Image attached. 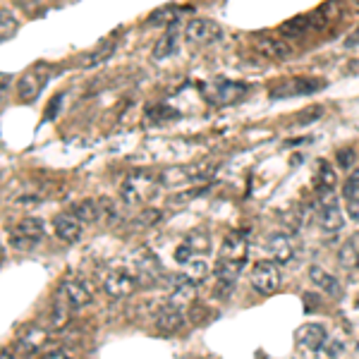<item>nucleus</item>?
<instances>
[{"label": "nucleus", "instance_id": "nucleus-1", "mask_svg": "<svg viewBox=\"0 0 359 359\" xmlns=\"http://www.w3.org/2000/svg\"><path fill=\"white\" fill-rule=\"evenodd\" d=\"M216 170V165L211 160H201V163L194 165H175V168H168L160 173V185L165 187H180V185H192V182H204L209 180Z\"/></svg>", "mask_w": 359, "mask_h": 359}, {"label": "nucleus", "instance_id": "nucleus-2", "mask_svg": "<svg viewBox=\"0 0 359 359\" xmlns=\"http://www.w3.org/2000/svg\"><path fill=\"white\" fill-rule=\"evenodd\" d=\"M120 192H122V199L127 204H139V201H147L149 196L156 194V180L151 175L134 173L122 182Z\"/></svg>", "mask_w": 359, "mask_h": 359}, {"label": "nucleus", "instance_id": "nucleus-3", "mask_svg": "<svg viewBox=\"0 0 359 359\" xmlns=\"http://www.w3.org/2000/svg\"><path fill=\"white\" fill-rule=\"evenodd\" d=\"M223 36L221 27H218L213 19H206V17H194L187 22L185 27V39L194 46H206V44H213Z\"/></svg>", "mask_w": 359, "mask_h": 359}, {"label": "nucleus", "instance_id": "nucleus-4", "mask_svg": "<svg viewBox=\"0 0 359 359\" xmlns=\"http://www.w3.org/2000/svg\"><path fill=\"white\" fill-rule=\"evenodd\" d=\"M249 280H252L254 290L261 295H273L275 290L280 288V270L275 266L273 261H259L257 266L252 268V275H249Z\"/></svg>", "mask_w": 359, "mask_h": 359}, {"label": "nucleus", "instance_id": "nucleus-5", "mask_svg": "<svg viewBox=\"0 0 359 359\" xmlns=\"http://www.w3.org/2000/svg\"><path fill=\"white\" fill-rule=\"evenodd\" d=\"M324 89L321 80H309V77H297V80H285L278 86L270 89V98H293V96H306Z\"/></svg>", "mask_w": 359, "mask_h": 359}, {"label": "nucleus", "instance_id": "nucleus-6", "mask_svg": "<svg viewBox=\"0 0 359 359\" xmlns=\"http://www.w3.org/2000/svg\"><path fill=\"white\" fill-rule=\"evenodd\" d=\"M247 93V84L242 82H211L206 86V98L216 106H230Z\"/></svg>", "mask_w": 359, "mask_h": 359}, {"label": "nucleus", "instance_id": "nucleus-7", "mask_svg": "<svg viewBox=\"0 0 359 359\" xmlns=\"http://www.w3.org/2000/svg\"><path fill=\"white\" fill-rule=\"evenodd\" d=\"M345 223L340 209H338V201L333 199V190L321 192V211H319V225L326 232H338Z\"/></svg>", "mask_w": 359, "mask_h": 359}, {"label": "nucleus", "instance_id": "nucleus-8", "mask_svg": "<svg viewBox=\"0 0 359 359\" xmlns=\"http://www.w3.org/2000/svg\"><path fill=\"white\" fill-rule=\"evenodd\" d=\"M134 288H137V280H134V275H129L127 270H111V273L106 275V280H103V290H106L113 300L127 297V295L134 293Z\"/></svg>", "mask_w": 359, "mask_h": 359}, {"label": "nucleus", "instance_id": "nucleus-9", "mask_svg": "<svg viewBox=\"0 0 359 359\" xmlns=\"http://www.w3.org/2000/svg\"><path fill=\"white\" fill-rule=\"evenodd\" d=\"M44 80H46V67L36 65L34 70L27 72V75L19 80V84H17L19 98H22V101H34V98L41 93V89H44Z\"/></svg>", "mask_w": 359, "mask_h": 359}, {"label": "nucleus", "instance_id": "nucleus-10", "mask_svg": "<svg viewBox=\"0 0 359 359\" xmlns=\"http://www.w3.org/2000/svg\"><path fill=\"white\" fill-rule=\"evenodd\" d=\"M326 340H329V335H326L324 326H319V324H304L297 329V342L311 352L321 350V347L326 345Z\"/></svg>", "mask_w": 359, "mask_h": 359}, {"label": "nucleus", "instance_id": "nucleus-11", "mask_svg": "<svg viewBox=\"0 0 359 359\" xmlns=\"http://www.w3.org/2000/svg\"><path fill=\"white\" fill-rule=\"evenodd\" d=\"M134 261H137V270H139V275H142V283L144 285H154L156 280L160 278V273H163V270H160L158 259H156L151 252H147V249H144V252H139Z\"/></svg>", "mask_w": 359, "mask_h": 359}, {"label": "nucleus", "instance_id": "nucleus-12", "mask_svg": "<svg viewBox=\"0 0 359 359\" xmlns=\"http://www.w3.org/2000/svg\"><path fill=\"white\" fill-rule=\"evenodd\" d=\"M194 297H196V285L192 283L190 278H182L175 283L173 293H170L168 297V304L175 306V309H187V306L194 302Z\"/></svg>", "mask_w": 359, "mask_h": 359}, {"label": "nucleus", "instance_id": "nucleus-13", "mask_svg": "<svg viewBox=\"0 0 359 359\" xmlns=\"http://www.w3.org/2000/svg\"><path fill=\"white\" fill-rule=\"evenodd\" d=\"M55 235H58L62 242H77L82 235V223L75 213H67V216H58L53 223Z\"/></svg>", "mask_w": 359, "mask_h": 359}, {"label": "nucleus", "instance_id": "nucleus-14", "mask_svg": "<svg viewBox=\"0 0 359 359\" xmlns=\"http://www.w3.org/2000/svg\"><path fill=\"white\" fill-rule=\"evenodd\" d=\"M58 295L62 300L70 302L75 309H80V306H84V304H89V302H91L89 288H86V285H82V283H77V280H67V283H62Z\"/></svg>", "mask_w": 359, "mask_h": 359}, {"label": "nucleus", "instance_id": "nucleus-15", "mask_svg": "<svg viewBox=\"0 0 359 359\" xmlns=\"http://www.w3.org/2000/svg\"><path fill=\"white\" fill-rule=\"evenodd\" d=\"M223 261H235L244 264L247 261V239L242 235H228L225 242H223Z\"/></svg>", "mask_w": 359, "mask_h": 359}, {"label": "nucleus", "instance_id": "nucleus-16", "mask_svg": "<svg viewBox=\"0 0 359 359\" xmlns=\"http://www.w3.org/2000/svg\"><path fill=\"white\" fill-rule=\"evenodd\" d=\"M254 48H257L259 55H264V58L268 60H283L293 53V48H290L285 41H278V39H259Z\"/></svg>", "mask_w": 359, "mask_h": 359}, {"label": "nucleus", "instance_id": "nucleus-17", "mask_svg": "<svg viewBox=\"0 0 359 359\" xmlns=\"http://www.w3.org/2000/svg\"><path fill=\"white\" fill-rule=\"evenodd\" d=\"M46 340H48V333L44 329H29L22 338H19L17 352L19 355H34L36 350H41V347L46 345Z\"/></svg>", "mask_w": 359, "mask_h": 359}, {"label": "nucleus", "instance_id": "nucleus-18", "mask_svg": "<svg viewBox=\"0 0 359 359\" xmlns=\"http://www.w3.org/2000/svg\"><path fill=\"white\" fill-rule=\"evenodd\" d=\"M309 278L316 283V288H321L326 295H331V297H340V295H342V290H340V285H338L335 275H331L329 270H324L321 266H311L309 268Z\"/></svg>", "mask_w": 359, "mask_h": 359}, {"label": "nucleus", "instance_id": "nucleus-19", "mask_svg": "<svg viewBox=\"0 0 359 359\" xmlns=\"http://www.w3.org/2000/svg\"><path fill=\"white\" fill-rule=\"evenodd\" d=\"M268 254L273 257L275 264H288L295 254L293 242H290L285 235H270L268 237Z\"/></svg>", "mask_w": 359, "mask_h": 359}, {"label": "nucleus", "instance_id": "nucleus-20", "mask_svg": "<svg viewBox=\"0 0 359 359\" xmlns=\"http://www.w3.org/2000/svg\"><path fill=\"white\" fill-rule=\"evenodd\" d=\"M178 48H180V31H178V27H168V31L163 34V39L156 44L154 58L156 60L170 58L173 53H178Z\"/></svg>", "mask_w": 359, "mask_h": 359}, {"label": "nucleus", "instance_id": "nucleus-21", "mask_svg": "<svg viewBox=\"0 0 359 359\" xmlns=\"http://www.w3.org/2000/svg\"><path fill=\"white\" fill-rule=\"evenodd\" d=\"M182 321H185V316H182V309H175V306H165V309L158 311V319H156V326H158V331L163 333H175L180 331Z\"/></svg>", "mask_w": 359, "mask_h": 359}, {"label": "nucleus", "instance_id": "nucleus-22", "mask_svg": "<svg viewBox=\"0 0 359 359\" xmlns=\"http://www.w3.org/2000/svg\"><path fill=\"white\" fill-rule=\"evenodd\" d=\"M180 19V10L168 5V8H158L147 17V24L149 27H175Z\"/></svg>", "mask_w": 359, "mask_h": 359}, {"label": "nucleus", "instance_id": "nucleus-23", "mask_svg": "<svg viewBox=\"0 0 359 359\" xmlns=\"http://www.w3.org/2000/svg\"><path fill=\"white\" fill-rule=\"evenodd\" d=\"M338 261L342 268H357L359 266V235L350 237L338 252Z\"/></svg>", "mask_w": 359, "mask_h": 359}, {"label": "nucleus", "instance_id": "nucleus-24", "mask_svg": "<svg viewBox=\"0 0 359 359\" xmlns=\"http://www.w3.org/2000/svg\"><path fill=\"white\" fill-rule=\"evenodd\" d=\"M15 235L17 237H29L39 242L41 235H44V223L39 218H22V221L15 225Z\"/></svg>", "mask_w": 359, "mask_h": 359}, {"label": "nucleus", "instance_id": "nucleus-25", "mask_svg": "<svg viewBox=\"0 0 359 359\" xmlns=\"http://www.w3.org/2000/svg\"><path fill=\"white\" fill-rule=\"evenodd\" d=\"M80 221H86V223H96L101 221V209H98V201L93 199H86V201H80V204L72 209Z\"/></svg>", "mask_w": 359, "mask_h": 359}, {"label": "nucleus", "instance_id": "nucleus-26", "mask_svg": "<svg viewBox=\"0 0 359 359\" xmlns=\"http://www.w3.org/2000/svg\"><path fill=\"white\" fill-rule=\"evenodd\" d=\"M70 309H75V306L58 295V300H55V304H53V314H50V324H53V329H62V326L70 321Z\"/></svg>", "mask_w": 359, "mask_h": 359}, {"label": "nucleus", "instance_id": "nucleus-27", "mask_svg": "<svg viewBox=\"0 0 359 359\" xmlns=\"http://www.w3.org/2000/svg\"><path fill=\"white\" fill-rule=\"evenodd\" d=\"M187 247H190L196 257L209 254L211 252V237L206 235V232H190V235H187Z\"/></svg>", "mask_w": 359, "mask_h": 359}, {"label": "nucleus", "instance_id": "nucleus-28", "mask_svg": "<svg viewBox=\"0 0 359 359\" xmlns=\"http://www.w3.org/2000/svg\"><path fill=\"white\" fill-rule=\"evenodd\" d=\"M306 29H311V17L309 15H302V17H295V19H288V22L280 27L285 36H302Z\"/></svg>", "mask_w": 359, "mask_h": 359}, {"label": "nucleus", "instance_id": "nucleus-29", "mask_svg": "<svg viewBox=\"0 0 359 359\" xmlns=\"http://www.w3.org/2000/svg\"><path fill=\"white\" fill-rule=\"evenodd\" d=\"M113 50H116V46H113V44H103L101 48L93 50L91 55H86V58L82 60V67H98V65H103V62H106L113 55Z\"/></svg>", "mask_w": 359, "mask_h": 359}, {"label": "nucleus", "instance_id": "nucleus-30", "mask_svg": "<svg viewBox=\"0 0 359 359\" xmlns=\"http://www.w3.org/2000/svg\"><path fill=\"white\" fill-rule=\"evenodd\" d=\"M206 275H209V266H206L204 259H192V261L187 264V278H190L192 283H201Z\"/></svg>", "mask_w": 359, "mask_h": 359}, {"label": "nucleus", "instance_id": "nucleus-31", "mask_svg": "<svg viewBox=\"0 0 359 359\" xmlns=\"http://www.w3.org/2000/svg\"><path fill=\"white\" fill-rule=\"evenodd\" d=\"M0 24H3V29H0V39L3 41H8L10 36L17 31V22H15V17L8 12V8L0 10Z\"/></svg>", "mask_w": 359, "mask_h": 359}, {"label": "nucleus", "instance_id": "nucleus-32", "mask_svg": "<svg viewBox=\"0 0 359 359\" xmlns=\"http://www.w3.org/2000/svg\"><path fill=\"white\" fill-rule=\"evenodd\" d=\"M160 218H163V213H160L158 209H144V211H142V216L137 218V225H142V228L158 225Z\"/></svg>", "mask_w": 359, "mask_h": 359}, {"label": "nucleus", "instance_id": "nucleus-33", "mask_svg": "<svg viewBox=\"0 0 359 359\" xmlns=\"http://www.w3.org/2000/svg\"><path fill=\"white\" fill-rule=\"evenodd\" d=\"M178 116V111H173V108H165V106H151L147 111V118L151 122H160V120L165 118H175Z\"/></svg>", "mask_w": 359, "mask_h": 359}, {"label": "nucleus", "instance_id": "nucleus-34", "mask_svg": "<svg viewBox=\"0 0 359 359\" xmlns=\"http://www.w3.org/2000/svg\"><path fill=\"white\" fill-rule=\"evenodd\" d=\"M319 190L321 192H329L333 190V185H335V173L331 170L329 163H321V175H319Z\"/></svg>", "mask_w": 359, "mask_h": 359}, {"label": "nucleus", "instance_id": "nucleus-35", "mask_svg": "<svg viewBox=\"0 0 359 359\" xmlns=\"http://www.w3.org/2000/svg\"><path fill=\"white\" fill-rule=\"evenodd\" d=\"M342 194H345V199H357L359 196V170L347 178L345 187H342Z\"/></svg>", "mask_w": 359, "mask_h": 359}, {"label": "nucleus", "instance_id": "nucleus-36", "mask_svg": "<svg viewBox=\"0 0 359 359\" xmlns=\"http://www.w3.org/2000/svg\"><path fill=\"white\" fill-rule=\"evenodd\" d=\"M194 257H196V254L192 252L190 247H187V242H185V244H180V247L175 249V261H178V264H185V266H187V264H190Z\"/></svg>", "mask_w": 359, "mask_h": 359}, {"label": "nucleus", "instance_id": "nucleus-37", "mask_svg": "<svg viewBox=\"0 0 359 359\" xmlns=\"http://www.w3.org/2000/svg\"><path fill=\"white\" fill-rule=\"evenodd\" d=\"M352 163H355V149L338 151V165H340V168H350Z\"/></svg>", "mask_w": 359, "mask_h": 359}, {"label": "nucleus", "instance_id": "nucleus-38", "mask_svg": "<svg viewBox=\"0 0 359 359\" xmlns=\"http://www.w3.org/2000/svg\"><path fill=\"white\" fill-rule=\"evenodd\" d=\"M340 352H342V342L340 340H326V357L329 359H335V357H340Z\"/></svg>", "mask_w": 359, "mask_h": 359}, {"label": "nucleus", "instance_id": "nucleus-39", "mask_svg": "<svg viewBox=\"0 0 359 359\" xmlns=\"http://www.w3.org/2000/svg\"><path fill=\"white\" fill-rule=\"evenodd\" d=\"M347 216L355 223H359V196L357 199H347Z\"/></svg>", "mask_w": 359, "mask_h": 359}, {"label": "nucleus", "instance_id": "nucleus-40", "mask_svg": "<svg viewBox=\"0 0 359 359\" xmlns=\"http://www.w3.org/2000/svg\"><path fill=\"white\" fill-rule=\"evenodd\" d=\"M44 359H72L67 352H50V355H46Z\"/></svg>", "mask_w": 359, "mask_h": 359}, {"label": "nucleus", "instance_id": "nucleus-41", "mask_svg": "<svg viewBox=\"0 0 359 359\" xmlns=\"http://www.w3.org/2000/svg\"><path fill=\"white\" fill-rule=\"evenodd\" d=\"M60 101H62V96H55V98H53V111H50V113H48V116H46V118H53L55 113H58V108H60Z\"/></svg>", "mask_w": 359, "mask_h": 359}, {"label": "nucleus", "instance_id": "nucleus-42", "mask_svg": "<svg viewBox=\"0 0 359 359\" xmlns=\"http://www.w3.org/2000/svg\"><path fill=\"white\" fill-rule=\"evenodd\" d=\"M0 359H12V355H10L8 350H3V355H0Z\"/></svg>", "mask_w": 359, "mask_h": 359}, {"label": "nucleus", "instance_id": "nucleus-43", "mask_svg": "<svg viewBox=\"0 0 359 359\" xmlns=\"http://www.w3.org/2000/svg\"><path fill=\"white\" fill-rule=\"evenodd\" d=\"M357 3H359V0H357Z\"/></svg>", "mask_w": 359, "mask_h": 359}]
</instances>
